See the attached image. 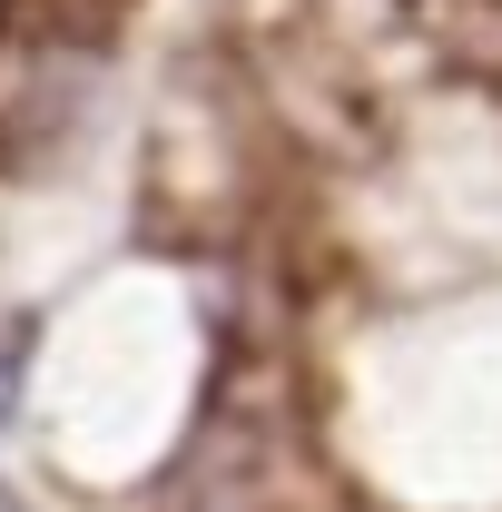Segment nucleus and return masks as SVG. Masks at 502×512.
<instances>
[{
    "label": "nucleus",
    "instance_id": "1",
    "mask_svg": "<svg viewBox=\"0 0 502 512\" xmlns=\"http://www.w3.org/2000/svg\"><path fill=\"white\" fill-rule=\"evenodd\" d=\"M158 512H276V434L266 424H237L227 394H217Z\"/></svg>",
    "mask_w": 502,
    "mask_h": 512
},
{
    "label": "nucleus",
    "instance_id": "2",
    "mask_svg": "<svg viewBox=\"0 0 502 512\" xmlns=\"http://www.w3.org/2000/svg\"><path fill=\"white\" fill-rule=\"evenodd\" d=\"M20 345H30V325H10V335H0V414H10V375H20Z\"/></svg>",
    "mask_w": 502,
    "mask_h": 512
}]
</instances>
